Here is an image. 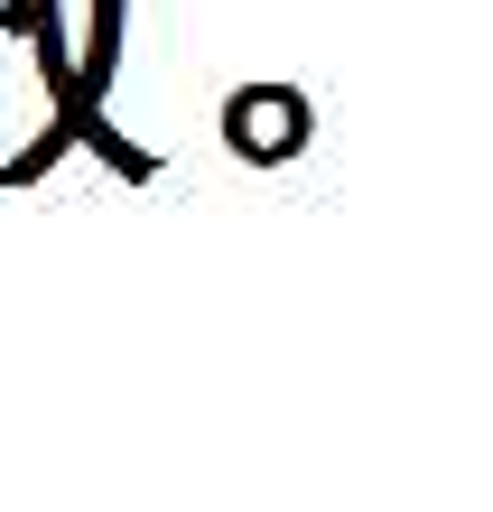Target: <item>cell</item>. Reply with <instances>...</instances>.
<instances>
[{
  "instance_id": "3",
  "label": "cell",
  "mask_w": 493,
  "mask_h": 512,
  "mask_svg": "<svg viewBox=\"0 0 493 512\" xmlns=\"http://www.w3.org/2000/svg\"><path fill=\"white\" fill-rule=\"evenodd\" d=\"M84 149H94V159L112 168V177H131V187H149V177H159V149H140V140H121L112 122H103V103H84V131H75Z\"/></svg>"
},
{
  "instance_id": "2",
  "label": "cell",
  "mask_w": 493,
  "mask_h": 512,
  "mask_svg": "<svg viewBox=\"0 0 493 512\" xmlns=\"http://www.w3.org/2000/svg\"><path fill=\"white\" fill-rule=\"evenodd\" d=\"M84 131V94H56V112H47V131L28 140V149H10V159H0V187H38V177L66 159V149H84L75 140Z\"/></svg>"
},
{
  "instance_id": "4",
  "label": "cell",
  "mask_w": 493,
  "mask_h": 512,
  "mask_svg": "<svg viewBox=\"0 0 493 512\" xmlns=\"http://www.w3.org/2000/svg\"><path fill=\"white\" fill-rule=\"evenodd\" d=\"M28 47H38L47 94H75V47H66V10H56V0H38V10H28Z\"/></svg>"
},
{
  "instance_id": "1",
  "label": "cell",
  "mask_w": 493,
  "mask_h": 512,
  "mask_svg": "<svg viewBox=\"0 0 493 512\" xmlns=\"http://www.w3.org/2000/svg\"><path fill=\"white\" fill-rule=\"evenodd\" d=\"M307 131H317V112H307L298 84H242V94L224 103V149L252 168H280L307 149Z\"/></svg>"
}]
</instances>
